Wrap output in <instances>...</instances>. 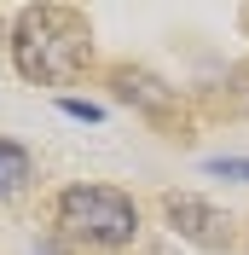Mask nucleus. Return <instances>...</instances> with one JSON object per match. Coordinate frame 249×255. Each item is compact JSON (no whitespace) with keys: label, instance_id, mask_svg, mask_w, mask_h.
I'll list each match as a JSON object with an SVG mask.
<instances>
[{"label":"nucleus","instance_id":"nucleus-2","mask_svg":"<svg viewBox=\"0 0 249 255\" xmlns=\"http://www.w3.org/2000/svg\"><path fill=\"white\" fill-rule=\"evenodd\" d=\"M58 226L64 238L93 244V250H122V244L139 238V203L116 186H70L58 191Z\"/></svg>","mask_w":249,"mask_h":255},{"label":"nucleus","instance_id":"nucleus-5","mask_svg":"<svg viewBox=\"0 0 249 255\" xmlns=\"http://www.w3.org/2000/svg\"><path fill=\"white\" fill-rule=\"evenodd\" d=\"M29 180H35L29 151H23L17 139H0V203H6V197H17V191L29 186Z\"/></svg>","mask_w":249,"mask_h":255},{"label":"nucleus","instance_id":"nucleus-4","mask_svg":"<svg viewBox=\"0 0 249 255\" xmlns=\"http://www.w3.org/2000/svg\"><path fill=\"white\" fill-rule=\"evenodd\" d=\"M116 99L139 105V111H168V105H174V93L156 76H145V70H116Z\"/></svg>","mask_w":249,"mask_h":255},{"label":"nucleus","instance_id":"nucleus-3","mask_svg":"<svg viewBox=\"0 0 249 255\" xmlns=\"http://www.w3.org/2000/svg\"><path fill=\"white\" fill-rule=\"evenodd\" d=\"M162 215H168V226L180 238H191L197 250H226V244H232V221H226L215 203L191 197V191H168V197H162Z\"/></svg>","mask_w":249,"mask_h":255},{"label":"nucleus","instance_id":"nucleus-7","mask_svg":"<svg viewBox=\"0 0 249 255\" xmlns=\"http://www.w3.org/2000/svg\"><path fill=\"white\" fill-rule=\"evenodd\" d=\"M58 111L76 116V122H105V105H93V99H64Z\"/></svg>","mask_w":249,"mask_h":255},{"label":"nucleus","instance_id":"nucleus-6","mask_svg":"<svg viewBox=\"0 0 249 255\" xmlns=\"http://www.w3.org/2000/svg\"><path fill=\"white\" fill-rule=\"evenodd\" d=\"M209 174H220V180H249V157H209Z\"/></svg>","mask_w":249,"mask_h":255},{"label":"nucleus","instance_id":"nucleus-8","mask_svg":"<svg viewBox=\"0 0 249 255\" xmlns=\"http://www.w3.org/2000/svg\"><path fill=\"white\" fill-rule=\"evenodd\" d=\"M238 81H244V93H238V105H244V111H249V70H244V76H238Z\"/></svg>","mask_w":249,"mask_h":255},{"label":"nucleus","instance_id":"nucleus-1","mask_svg":"<svg viewBox=\"0 0 249 255\" xmlns=\"http://www.w3.org/2000/svg\"><path fill=\"white\" fill-rule=\"evenodd\" d=\"M93 58L87 23L64 6H29L12 35V64L23 81H76Z\"/></svg>","mask_w":249,"mask_h":255}]
</instances>
